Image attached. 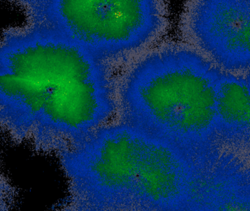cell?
Masks as SVG:
<instances>
[{
	"label": "cell",
	"instance_id": "cell-5",
	"mask_svg": "<svg viewBox=\"0 0 250 211\" xmlns=\"http://www.w3.org/2000/svg\"><path fill=\"white\" fill-rule=\"evenodd\" d=\"M191 47L222 73L250 72V0H197L184 14Z\"/></svg>",
	"mask_w": 250,
	"mask_h": 211
},
{
	"label": "cell",
	"instance_id": "cell-2",
	"mask_svg": "<svg viewBox=\"0 0 250 211\" xmlns=\"http://www.w3.org/2000/svg\"><path fill=\"white\" fill-rule=\"evenodd\" d=\"M221 72L191 47L146 56L120 91L123 123L196 159L219 150L216 139Z\"/></svg>",
	"mask_w": 250,
	"mask_h": 211
},
{
	"label": "cell",
	"instance_id": "cell-6",
	"mask_svg": "<svg viewBox=\"0 0 250 211\" xmlns=\"http://www.w3.org/2000/svg\"><path fill=\"white\" fill-rule=\"evenodd\" d=\"M216 139L220 150L250 162V72L221 73Z\"/></svg>",
	"mask_w": 250,
	"mask_h": 211
},
{
	"label": "cell",
	"instance_id": "cell-1",
	"mask_svg": "<svg viewBox=\"0 0 250 211\" xmlns=\"http://www.w3.org/2000/svg\"><path fill=\"white\" fill-rule=\"evenodd\" d=\"M117 109L111 70L79 44L26 23L0 36V128L43 149L86 140Z\"/></svg>",
	"mask_w": 250,
	"mask_h": 211
},
{
	"label": "cell",
	"instance_id": "cell-3",
	"mask_svg": "<svg viewBox=\"0 0 250 211\" xmlns=\"http://www.w3.org/2000/svg\"><path fill=\"white\" fill-rule=\"evenodd\" d=\"M84 161L102 188L131 189L153 203L189 194L196 169L189 155L125 123L97 130L86 142Z\"/></svg>",
	"mask_w": 250,
	"mask_h": 211
},
{
	"label": "cell",
	"instance_id": "cell-4",
	"mask_svg": "<svg viewBox=\"0 0 250 211\" xmlns=\"http://www.w3.org/2000/svg\"><path fill=\"white\" fill-rule=\"evenodd\" d=\"M26 23L67 38L102 60L146 45L164 25L154 0L16 1Z\"/></svg>",
	"mask_w": 250,
	"mask_h": 211
}]
</instances>
